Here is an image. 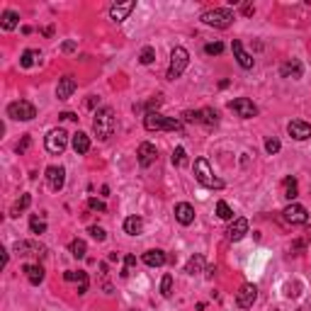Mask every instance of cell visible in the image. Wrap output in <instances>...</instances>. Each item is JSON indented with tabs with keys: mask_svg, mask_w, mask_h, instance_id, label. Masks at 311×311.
<instances>
[{
	"mask_svg": "<svg viewBox=\"0 0 311 311\" xmlns=\"http://www.w3.org/2000/svg\"><path fill=\"white\" fill-rule=\"evenodd\" d=\"M117 127V119H114V110L112 107H102V110L95 112V119H92V131L100 141H107Z\"/></svg>",
	"mask_w": 311,
	"mask_h": 311,
	"instance_id": "obj_1",
	"label": "cell"
},
{
	"mask_svg": "<svg viewBox=\"0 0 311 311\" xmlns=\"http://www.w3.org/2000/svg\"><path fill=\"white\" fill-rule=\"evenodd\" d=\"M144 127L148 131H180V119H173V117H163L161 112H146L144 117Z\"/></svg>",
	"mask_w": 311,
	"mask_h": 311,
	"instance_id": "obj_2",
	"label": "cell"
},
{
	"mask_svg": "<svg viewBox=\"0 0 311 311\" xmlns=\"http://www.w3.org/2000/svg\"><path fill=\"white\" fill-rule=\"evenodd\" d=\"M195 178H197V183L204 185V187H209V190H221V187H224V180H219V178L212 173L207 158H197V161H195Z\"/></svg>",
	"mask_w": 311,
	"mask_h": 311,
	"instance_id": "obj_3",
	"label": "cell"
},
{
	"mask_svg": "<svg viewBox=\"0 0 311 311\" xmlns=\"http://www.w3.org/2000/svg\"><path fill=\"white\" fill-rule=\"evenodd\" d=\"M202 22L209 24V27H217V29H226L234 24V12L229 7H214V10H207L202 12Z\"/></svg>",
	"mask_w": 311,
	"mask_h": 311,
	"instance_id": "obj_4",
	"label": "cell"
},
{
	"mask_svg": "<svg viewBox=\"0 0 311 311\" xmlns=\"http://www.w3.org/2000/svg\"><path fill=\"white\" fill-rule=\"evenodd\" d=\"M187 63H190V54H187V49H183V46H175V49L170 51L168 80H175V78H180V75L185 73V68H187Z\"/></svg>",
	"mask_w": 311,
	"mask_h": 311,
	"instance_id": "obj_5",
	"label": "cell"
},
{
	"mask_svg": "<svg viewBox=\"0 0 311 311\" xmlns=\"http://www.w3.org/2000/svg\"><path fill=\"white\" fill-rule=\"evenodd\" d=\"M7 117L10 119H17V122H29L37 117V107L27 100H17V102H10L7 105Z\"/></svg>",
	"mask_w": 311,
	"mask_h": 311,
	"instance_id": "obj_6",
	"label": "cell"
},
{
	"mask_svg": "<svg viewBox=\"0 0 311 311\" xmlns=\"http://www.w3.org/2000/svg\"><path fill=\"white\" fill-rule=\"evenodd\" d=\"M68 146V134L63 131V129H51L49 134H46V151L49 153H54V156H61L63 151Z\"/></svg>",
	"mask_w": 311,
	"mask_h": 311,
	"instance_id": "obj_7",
	"label": "cell"
},
{
	"mask_svg": "<svg viewBox=\"0 0 311 311\" xmlns=\"http://www.w3.org/2000/svg\"><path fill=\"white\" fill-rule=\"evenodd\" d=\"M282 217L287 224H292V226H299V224H307L309 221V212L302 207V204H297V202H290L287 207H285V212H282Z\"/></svg>",
	"mask_w": 311,
	"mask_h": 311,
	"instance_id": "obj_8",
	"label": "cell"
},
{
	"mask_svg": "<svg viewBox=\"0 0 311 311\" xmlns=\"http://www.w3.org/2000/svg\"><path fill=\"white\" fill-rule=\"evenodd\" d=\"M229 110L236 112L238 117H243V119H253L258 114V107L253 105V100H248V97H236V100H231V102H229Z\"/></svg>",
	"mask_w": 311,
	"mask_h": 311,
	"instance_id": "obj_9",
	"label": "cell"
},
{
	"mask_svg": "<svg viewBox=\"0 0 311 311\" xmlns=\"http://www.w3.org/2000/svg\"><path fill=\"white\" fill-rule=\"evenodd\" d=\"M258 299V287L256 285H251V282H246V285H241V290L236 292V304L241 309H251L253 304H256Z\"/></svg>",
	"mask_w": 311,
	"mask_h": 311,
	"instance_id": "obj_10",
	"label": "cell"
},
{
	"mask_svg": "<svg viewBox=\"0 0 311 311\" xmlns=\"http://www.w3.org/2000/svg\"><path fill=\"white\" fill-rule=\"evenodd\" d=\"M15 253H19V256H37V258H41V256H46V248L39 243V241H17L15 243Z\"/></svg>",
	"mask_w": 311,
	"mask_h": 311,
	"instance_id": "obj_11",
	"label": "cell"
},
{
	"mask_svg": "<svg viewBox=\"0 0 311 311\" xmlns=\"http://www.w3.org/2000/svg\"><path fill=\"white\" fill-rule=\"evenodd\" d=\"M287 131H290L292 139L304 141V139H309L311 136V124L309 122H304V119H292V122L287 124Z\"/></svg>",
	"mask_w": 311,
	"mask_h": 311,
	"instance_id": "obj_12",
	"label": "cell"
},
{
	"mask_svg": "<svg viewBox=\"0 0 311 311\" xmlns=\"http://www.w3.org/2000/svg\"><path fill=\"white\" fill-rule=\"evenodd\" d=\"M46 180H49V187L58 192L63 185H66V170L61 168V165H49L46 168Z\"/></svg>",
	"mask_w": 311,
	"mask_h": 311,
	"instance_id": "obj_13",
	"label": "cell"
},
{
	"mask_svg": "<svg viewBox=\"0 0 311 311\" xmlns=\"http://www.w3.org/2000/svg\"><path fill=\"white\" fill-rule=\"evenodd\" d=\"M136 156H139V165H141V168H148V165L156 163V158H158V151H156V146H153V144L144 141V144L139 146V151H136Z\"/></svg>",
	"mask_w": 311,
	"mask_h": 311,
	"instance_id": "obj_14",
	"label": "cell"
},
{
	"mask_svg": "<svg viewBox=\"0 0 311 311\" xmlns=\"http://www.w3.org/2000/svg\"><path fill=\"white\" fill-rule=\"evenodd\" d=\"M136 7V2L134 0H127V2H114L110 7V17L114 19V22H124V19L131 15V10Z\"/></svg>",
	"mask_w": 311,
	"mask_h": 311,
	"instance_id": "obj_15",
	"label": "cell"
},
{
	"mask_svg": "<svg viewBox=\"0 0 311 311\" xmlns=\"http://www.w3.org/2000/svg\"><path fill=\"white\" fill-rule=\"evenodd\" d=\"M175 219L180 221L183 226H190L195 221V207L187 204V202H178L175 204Z\"/></svg>",
	"mask_w": 311,
	"mask_h": 311,
	"instance_id": "obj_16",
	"label": "cell"
},
{
	"mask_svg": "<svg viewBox=\"0 0 311 311\" xmlns=\"http://www.w3.org/2000/svg\"><path fill=\"white\" fill-rule=\"evenodd\" d=\"M75 88H78V83H75L73 78H71V75H63V78L58 80V85H56V97H58V100H68L75 92Z\"/></svg>",
	"mask_w": 311,
	"mask_h": 311,
	"instance_id": "obj_17",
	"label": "cell"
},
{
	"mask_svg": "<svg viewBox=\"0 0 311 311\" xmlns=\"http://www.w3.org/2000/svg\"><path fill=\"white\" fill-rule=\"evenodd\" d=\"M231 49H234V56H236V61H238V66H241V68H246V71H248V68H253V56L243 49V44H241L238 39H234Z\"/></svg>",
	"mask_w": 311,
	"mask_h": 311,
	"instance_id": "obj_18",
	"label": "cell"
},
{
	"mask_svg": "<svg viewBox=\"0 0 311 311\" xmlns=\"http://www.w3.org/2000/svg\"><path fill=\"white\" fill-rule=\"evenodd\" d=\"M226 234H229V241H241V238L248 234V219H241V217L234 219V224L229 226Z\"/></svg>",
	"mask_w": 311,
	"mask_h": 311,
	"instance_id": "obj_19",
	"label": "cell"
},
{
	"mask_svg": "<svg viewBox=\"0 0 311 311\" xmlns=\"http://www.w3.org/2000/svg\"><path fill=\"white\" fill-rule=\"evenodd\" d=\"M144 263H146L148 268H161V265L168 263V256H165V251H161V248H153V251L144 253Z\"/></svg>",
	"mask_w": 311,
	"mask_h": 311,
	"instance_id": "obj_20",
	"label": "cell"
},
{
	"mask_svg": "<svg viewBox=\"0 0 311 311\" xmlns=\"http://www.w3.org/2000/svg\"><path fill=\"white\" fill-rule=\"evenodd\" d=\"M302 71H304V68H302V63H299L297 58H292V61H285V63H282V68H280L282 78H294V80H297V78H302Z\"/></svg>",
	"mask_w": 311,
	"mask_h": 311,
	"instance_id": "obj_21",
	"label": "cell"
},
{
	"mask_svg": "<svg viewBox=\"0 0 311 311\" xmlns=\"http://www.w3.org/2000/svg\"><path fill=\"white\" fill-rule=\"evenodd\" d=\"M73 151L78 156H83V153L90 151V136L85 131H75L73 134Z\"/></svg>",
	"mask_w": 311,
	"mask_h": 311,
	"instance_id": "obj_22",
	"label": "cell"
},
{
	"mask_svg": "<svg viewBox=\"0 0 311 311\" xmlns=\"http://www.w3.org/2000/svg\"><path fill=\"white\" fill-rule=\"evenodd\" d=\"M22 273L27 275L29 285H41V282H44V268H41V265H24Z\"/></svg>",
	"mask_w": 311,
	"mask_h": 311,
	"instance_id": "obj_23",
	"label": "cell"
},
{
	"mask_svg": "<svg viewBox=\"0 0 311 311\" xmlns=\"http://www.w3.org/2000/svg\"><path fill=\"white\" fill-rule=\"evenodd\" d=\"M124 231H127L129 236H139L144 231V219L141 217H127L124 219Z\"/></svg>",
	"mask_w": 311,
	"mask_h": 311,
	"instance_id": "obj_24",
	"label": "cell"
},
{
	"mask_svg": "<svg viewBox=\"0 0 311 311\" xmlns=\"http://www.w3.org/2000/svg\"><path fill=\"white\" fill-rule=\"evenodd\" d=\"M19 22V15L15 12V10H5L2 12V17H0V27L5 29V32H10V29H15Z\"/></svg>",
	"mask_w": 311,
	"mask_h": 311,
	"instance_id": "obj_25",
	"label": "cell"
},
{
	"mask_svg": "<svg viewBox=\"0 0 311 311\" xmlns=\"http://www.w3.org/2000/svg\"><path fill=\"white\" fill-rule=\"evenodd\" d=\"M202 270H204V256L195 253V256L187 260V265H185V273H187V275H200Z\"/></svg>",
	"mask_w": 311,
	"mask_h": 311,
	"instance_id": "obj_26",
	"label": "cell"
},
{
	"mask_svg": "<svg viewBox=\"0 0 311 311\" xmlns=\"http://www.w3.org/2000/svg\"><path fill=\"white\" fill-rule=\"evenodd\" d=\"M200 122L207 124V127H217L219 124V114H217V110H212V107H204V110H200Z\"/></svg>",
	"mask_w": 311,
	"mask_h": 311,
	"instance_id": "obj_27",
	"label": "cell"
},
{
	"mask_svg": "<svg viewBox=\"0 0 311 311\" xmlns=\"http://www.w3.org/2000/svg\"><path fill=\"white\" fill-rule=\"evenodd\" d=\"M282 192H285V197H287L290 202L297 200V195H299L297 180H294V178H285V180H282Z\"/></svg>",
	"mask_w": 311,
	"mask_h": 311,
	"instance_id": "obj_28",
	"label": "cell"
},
{
	"mask_svg": "<svg viewBox=\"0 0 311 311\" xmlns=\"http://www.w3.org/2000/svg\"><path fill=\"white\" fill-rule=\"evenodd\" d=\"M39 58H41V54H39L37 49H27V51L22 54V58H19V66H22V68H32Z\"/></svg>",
	"mask_w": 311,
	"mask_h": 311,
	"instance_id": "obj_29",
	"label": "cell"
},
{
	"mask_svg": "<svg viewBox=\"0 0 311 311\" xmlns=\"http://www.w3.org/2000/svg\"><path fill=\"white\" fill-rule=\"evenodd\" d=\"M85 251H88V246H85V241H83V238H75V241H71V256H73V258H85Z\"/></svg>",
	"mask_w": 311,
	"mask_h": 311,
	"instance_id": "obj_30",
	"label": "cell"
},
{
	"mask_svg": "<svg viewBox=\"0 0 311 311\" xmlns=\"http://www.w3.org/2000/svg\"><path fill=\"white\" fill-rule=\"evenodd\" d=\"M217 214H219V219H224V221H231V219H234V212H231V207H229V204H226L224 200L217 202Z\"/></svg>",
	"mask_w": 311,
	"mask_h": 311,
	"instance_id": "obj_31",
	"label": "cell"
},
{
	"mask_svg": "<svg viewBox=\"0 0 311 311\" xmlns=\"http://www.w3.org/2000/svg\"><path fill=\"white\" fill-rule=\"evenodd\" d=\"M139 61H141L144 66L153 63V61H156V49H153V46H144V49H141V54H139Z\"/></svg>",
	"mask_w": 311,
	"mask_h": 311,
	"instance_id": "obj_32",
	"label": "cell"
},
{
	"mask_svg": "<svg viewBox=\"0 0 311 311\" xmlns=\"http://www.w3.org/2000/svg\"><path fill=\"white\" fill-rule=\"evenodd\" d=\"M29 204H32V195H22V197H19V202L15 204V207H12V217H19V212H24Z\"/></svg>",
	"mask_w": 311,
	"mask_h": 311,
	"instance_id": "obj_33",
	"label": "cell"
},
{
	"mask_svg": "<svg viewBox=\"0 0 311 311\" xmlns=\"http://www.w3.org/2000/svg\"><path fill=\"white\" fill-rule=\"evenodd\" d=\"M29 229H32V234H44L46 231V221L39 219V217H32L29 219Z\"/></svg>",
	"mask_w": 311,
	"mask_h": 311,
	"instance_id": "obj_34",
	"label": "cell"
},
{
	"mask_svg": "<svg viewBox=\"0 0 311 311\" xmlns=\"http://www.w3.org/2000/svg\"><path fill=\"white\" fill-rule=\"evenodd\" d=\"M185 163H187V158H185V148H183V146H178L175 151H173V165L183 168Z\"/></svg>",
	"mask_w": 311,
	"mask_h": 311,
	"instance_id": "obj_35",
	"label": "cell"
},
{
	"mask_svg": "<svg viewBox=\"0 0 311 311\" xmlns=\"http://www.w3.org/2000/svg\"><path fill=\"white\" fill-rule=\"evenodd\" d=\"M161 294H163V297H170V294H173V277H170V275H163V280H161Z\"/></svg>",
	"mask_w": 311,
	"mask_h": 311,
	"instance_id": "obj_36",
	"label": "cell"
},
{
	"mask_svg": "<svg viewBox=\"0 0 311 311\" xmlns=\"http://www.w3.org/2000/svg\"><path fill=\"white\" fill-rule=\"evenodd\" d=\"M29 146H32V136H29V134H24V136L19 139V144L15 146V151L22 156V153H27V148H29Z\"/></svg>",
	"mask_w": 311,
	"mask_h": 311,
	"instance_id": "obj_37",
	"label": "cell"
},
{
	"mask_svg": "<svg viewBox=\"0 0 311 311\" xmlns=\"http://www.w3.org/2000/svg\"><path fill=\"white\" fill-rule=\"evenodd\" d=\"M280 148H282V144H280V141H277L275 136H273V139H268V141H265V151H268L270 156H275V153H277Z\"/></svg>",
	"mask_w": 311,
	"mask_h": 311,
	"instance_id": "obj_38",
	"label": "cell"
},
{
	"mask_svg": "<svg viewBox=\"0 0 311 311\" xmlns=\"http://www.w3.org/2000/svg\"><path fill=\"white\" fill-rule=\"evenodd\" d=\"M88 234H90L95 241H105V238H107V234H105V229H102V226H90V229H88Z\"/></svg>",
	"mask_w": 311,
	"mask_h": 311,
	"instance_id": "obj_39",
	"label": "cell"
},
{
	"mask_svg": "<svg viewBox=\"0 0 311 311\" xmlns=\"http://www.w3.org/2000/svg\"><path fill=\"white\" fill-rule=\"evenodd\" d=\"M221 51H224V44H221V41H214V44H207V46H204V54H209V56L221 54Z\"/></svg>",
	"mask_w": 311,
	"mask_h": 311,
	"instance_id": "obj_40",
	"label": "cell"
},
{
	"mask_svg": "<svg viewBox=\"0 0 311 311\" xmlns=\"http://www.w3.org/2000/svg\"><path fill=\"white\" fill-rule=\"evenodd\" d=\"M88 207H90L92 212H105V209H107V207H105V202L95 200V197H90V200H88Z\"/></svg>",
	"mask_w": 311,
	"mask_h": 311,
	"instance_id": "obj_41",
	"label": "cell"
},
{
	"mask_svg": "<svg viewBox=\"0 0 311 311\" xmlns=\"http://www.w3.org/2000/svg\"><path fill=\"white\" fill-rule=\"evenodd\" d=\"M185 117V122H190V124H197V122H200V112H192V110H187L183 114Z\"/></svg>",
	"mask_w": 311,
	"mask_h": 311,
	"instance_id": "obj_42",
	"label": "cell"
},
{
	"mask_svg": "<svg viewBox=\"0 0 311 311\" xmlns=\"http://www.w3.org/2000/svg\"><path fill=\"white\" fill-rule=\"evenodd\" d=\"M253 12H256V7H253V5H243V15H246V17H251Z\"/></svg>",
	"mask_w": 311,
	"mask_h": 311,
	"instance_id": "obj_43",
	"label": "cell"
},
{
	"mask_svg": "<svg viewBox=\"0 0 311 311\" xmlns=\"http://www.w3.org/2000/svg\"><path fill=\"white\" fill-rule=\"evenodd\" d=\"M63 51H73L75 49V41H63V46H61Z\"/></svg>",
	"mask_w": 311,
	"mask_h": 311,
	"instance_id": "obj_44",
	"label": "cell"
},
{
	"mask_svg": "<svg viewBox=\"0 0 311 311\" xmlns=\"http://www.w3.org/2000/svg\"><path fill=\"white\" fill-rule=\"evenodd\" d=\"M61 119H68V122H75L78 117H75L73 112H63V114H61Z\"/></svg>",
	"mask_w": 311,
	"mask_h": 311,
	"instance_id": "obj_45",
	"label": "cell"
}]
</instances>
